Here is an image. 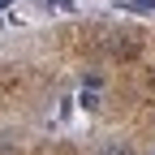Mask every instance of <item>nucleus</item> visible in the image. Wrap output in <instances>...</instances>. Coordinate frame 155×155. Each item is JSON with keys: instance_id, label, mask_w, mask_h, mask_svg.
I'll return each instance as SVG.
<instances>
[{"instance_id": "1", "label": "nucleus", "mask_w": 155, "mask_h": 155, "mask_svg": "<svg viewBox=\"0 0 155 155\" xmlns=\"http://www.w3.org/2000/svg\"><path fill=\"white\" fill-rule=\"evenodd\" d=\"M108 155H129V151L125 147H108Z\"/></svg>"}]
</instances>
